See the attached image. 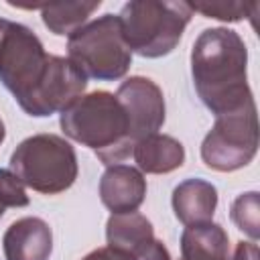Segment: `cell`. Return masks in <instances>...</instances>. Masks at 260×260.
Returning a JSON list of instances; mask_svg holds the SVG:
<instances>
[{"label":"cell","mask_w":260,"mask_h":260,"mask_svg":"<svg viewBox=\"0 0 260 260\" xmlns=\"http://www.w3.org/2000/svg\"><path fill=\"white\" fill-rule=\"evenodd\" d=\"M258 152V112L256 102L215 116L211 130L201 142V160L217 173H234L254 160Z\"/></svg>","instance_id":"8992f818"},{"label":"cell","mask_w":260,"mask_h":260,"mask_svg":"<svg viewBox=\"0 0 260 260\" xmlns=\"http://www.w3.org/2000/svg\"><path fill=\"white\" fill-rule=\"evenodd\" d=\"M2 252L6 260H49L53 252V230L41 217H20L6 228Z\"/></svg>","instance_id":"9c48e42d"},{"label":"cell","mask_w":260,"mask_h":260,"mask_svg":"<svg viewBox=\"0 0 260 260\" xmlns=\"http://www.w3.org/2000/svg\"><path fill=\"white\" fill-rule=\"evenodd\" d=\"M81 260H134V258H132L130 254L122 252V250L104 246V248H95V250H91V252L85 254Z\"/></svg>","instance_id":"ffe728a7"},{"label":"cell","mask_w":260,"mask_h":260,"mask_svg":"<svg viewBox=\"0 0 260 260\" xmlns=\"http://www.w3.org/2000/svg\"><path fill=\"white\" fill-rule=\"evenodd\" d=\"M30 203L24 183L10 171L0 169V205L6 207H26Z\"/></svg>","instance_id":"ac0fdd59"},{"label":"cell","mask_w":260,"mask_h":260,"mask_svg":"<svg viewBox=\"0 0 260 260\" xmlns=\"http://www.w3.org/2000/svg\"><path fill=\"white\" fill-rule=\"evenodd\" d=\"M100 199L112 213L136 211L146 197L144 175L130 165H112L100 179Z\"/></svg>","instance_id":"30bf717a"},{"label":"cell","mask_w":260,"mask_h":260,"mask_svg":"<svg viewBox=\"0 0 260 260\" xmlns=\"http://www.w3.org/2000/svg\"><path fill=\"white\" fill-rule=\"evenodd\" d=\"M189 4V2H187ZM193 12L203 14L205 18H215L221 22H240L244 18L254 16L258 4H246V2H225V0H207V2H195L189 4Z\"/></svg>","instance_id":"e0dca14e"},{"label":"cell","mask_w":260,"mask_h":260,"mask_svg":"<svg viewBox=\"0 0 260 260\" xmlns=\"http://www.w3.org/2000/svg\"><path fill=\"white\" fill-rule=\"evenodd\" d=\"M2 215H4V207L0 205V217H2Z\"/></svg>","instance_id":"603a6c76"},{"label":"cell","mask_w":260,"mask_h":260,"mask_svg":"<svg viewBox=\"0 0 260 260\" xmlns=\"http://www.w3.org/2000/svg\"><path fill=\"white\" fill-rule=\"evenodd\" d=\"M191 16L193 10L187 2L165 0H130L118 14L130 53L146 59H158L173 53Z\"/></svg>","instance_id":"3957f363"},{"label":"cell","mask_w":260,"mask_h":260,"mask_svg":"<svg viewBox=\"0 0 260 260\" xmlns=\"http://www.w3.org/2000/svg\"><path fill=\"white\" fill-rule=\"evenodd\" d=\"M116 98L128 118L130 138L132 142L156 134L165 124V95L162 89L150 79L142 75H132L118 85Z\"/></svg>","instance_id":"ba28073f"},{"label":"cell","mask_w":260,"mask_h":260,"mask_svg":"<svg viewBox=\"0 0 260 260\" xmlns=\"http://www.w3.org/2000/svg\"><path fill=\"white\" fill-rule=\"evenodd\" d=\"M100 0L85 2V0H75V2H51V4H41V18L43 24L57 37H69L77 28H81L87 18L100 8Z\"/></svg>","instance_id":"9a60e30c"},{"label":"cell","mask_w":260,"mask_h":260,"mask_svg":"<svg viewBox=\"0 0 260 260\" xmlns=\"http://www.w3.org/2000/svg\"><path fill=\"white\" fill-rule=\"evenodd\" d=\"M230 260H260V254H258V246H256V242H244V240H242V242H238Z\"/></svg>","instance_id":"44dd1931"},{"label":"cell","mask_w":260,"mask_h":260,"mask_svg":"<svg viewBox=\"0 0 260 260\" xmlns=\"http://www.w3.org/2000/svg\"><path fill=\"white\" fill-rule=\"evenodd\" d=\"M67 59L87 79H122L132 65V53L124 41L118 14L98 16L69 35Z\"/></svg>","instance_id":"5b68a950"},{"label":"cell","mask_w":260,"mask_h":260,"mask_svg":"<svg viewBox=\"0 0 260 260\" xmlns=\"http://www.w3.org/2000/svg\"><path fill=\"white\" fill-rule=\"evenodd\" d=\"M230 217L240 232H244L250 242L260 238V197L258 191L240 193L230 209Z\"/></svg>","instance_id":"2e32d148"},{"label":"cell","mask_w":260,"mask_h":260,"mask_svg":"<svg viewBox=\"0 0 260 260\" xmlns=\"http://www.w3.org/2000/svg\"><path fill=\"white\" fill-rule=\"evenodd\" d=\"M179 260H230L228 232L213 221L185 225L181 234Z\"/></svg>","instance_id":"4fadbf2b"},{"label":"cell","mask_w":260,"mask_h":260,"mask_svg":"<svg viewBox=\"0 0 260 260\" xmlns=\"http://www.w3.org/2000/svg\"><path fill=\"white\" fill-rule=\"evenodd\" d=\"M4 138H6V126H4V122H2V118H0V144L4 142Z\"/></svg>","instance_id":"7402d4cb"},{"label":"cell","mask_w":260,"mask_h":260,"mask_svg":"<svg viewBox=\"0 0 260 260\" xmlns=\"http://www.w3.org/2000/svg\"><path fill=\"white\" fill-rule=\"evenodd\" d=\"M59 126L67 138L91 148L106 167L120 165L132 154L128 118L110 91L95 89L77 98L59 114Z\"/></svg>","instance_id":"7a4b0ae2"},{"label":"cell","mask_w":260,"mask_h":260,"mask_svg":"<svg viewBox=\"0 0 260 260\" xmlns=\"http://www.w3.org/2000/svg\"><path fill=\"white\" fill-rule=\"evenodd\" d=\"M10 171L37 193L57 195L67 191L77 175V154L59 134H35L24 138L10 154Z\"/></svg>","instance_id":"277c9868"},{"label":"cell","mask_w":260,"mask_h":260,"mask_svg":"<svg viewBox=\"0 0 260 260\" xmlns=\"http://www.w3.org/2000/svg\"><path fill=\"white\" fill-rule=\"evenodd\" d=\"M132 258L134 260H171V254H169L167 246L160 240L152 238L150 242H146L144 246H140L132 254Z\"/></svg>","instance_id":"d6986e66"},{"label":"cell","mask_w":260,"mask_h":260,"mask_svg":"<svg viewBox=\"0 0 260 260\" xmlns=\"http://www.w3.org/2000/svg\"><path fill=\"white\" fill-rule=\"evenodd\" d=\"M154 238V228L150 219L138 211L112 213L106 221V240L110 248L134 254L140 246Z\"/></svg>","instance_id":"5bb4252c"},{"label":"cell","mask_w":260,"mask_h":260,"mask_svg":"<svg viewBox=\"0 0 260 260\" xmlns=\"http://www.w3.org/2000/svg\"><path fill=\"white\" fill-rule=\"evenodd\" d=\"M171 205L183 225L207 223L217 209V189L205 179H185L173 189Z\"/></svg>","instance_id":"8fae6325"},{"label":"cell","mask_w":260,"mask_h":260,"mask_svg":"<svg viewBox=\"0 0 260 260\" xmlns=\"http://www.w3.org/2000/svg\"><path fill=\"white\" fill-rule=\"evenodd\" d=\"M132 156L140 173L167 175L183 167L185 146L169 134H150L134 142Z\"/></svg>","instance_id":"7c38bea8"},{"label":"cell","mask_w":260,"mask_h":260,"mask_svg":"<svg viewBox=\"0 0 260 260\" xmlns=\"http://www.w3.org/2000/svg\"><path fill=\"white\" fill-rule=\"evenodd\" d=\"M191 77L199 100L213 116L236 112L254 102L248 85L246 43L228 26L199 32L191 49Z\"/></svg>","instance_id":"6da1fadb"},{"label":"cell","mask_w":260,"mask_h":260,"mask_svg":"<svg viewBox=\"0 0 260 260\" xmlns=\"http://www.w3.org/2000/svg\"><path fill=\"white\" fill-rule=\"evenodd\" d=\"M85 87L87 77L67 57L51 55L47 73L22 112L32 118H49L57 112L61 114L85 93Z\"/></svg>","instance_id":"52a82bcc"}]
</instances>
